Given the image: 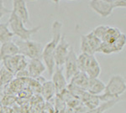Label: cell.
Listing matches in <instances>:
<instances>
[{
    "mask_svg": "<svg viewBox=\"0 0 126 113\" xmlns=\"http://www.w3.org/2000/svg\"><path fill=\"white\" fill-rule=\"evenodd\" d=\"M62 24L60 21L53 22L51 26V33L52 37L50 41H49L43 48V52H42L41 59L43 60L44 64H46V70H48L49 75H52L55 70V61H54V54L56 48L62 38Z\"/></svg>",
    "mask_w": 126,
    "mask_h": 113,
    "instance_id": "6da1fadb",
    "label": "cell"
},
{
    "mask_svg": "<svg viewBox=\"0 0 126 113\" xmlns=\"http://www.w3.org/2000/svg\"><path fill=\"white\" fill-rule=\"evenodd\" d=\"M126 91V81L120 75H112L108 84L105 86L104 92L98 96L99 100L103 102H108L115 99L120 98Z\"/></svg>",
    "mask_w": 126,
    "mask_h": 113,
    "instance_id": "7a4b0ae2",
    "label": "cell"
},
{
    "mask_svg": "<svg viewBox=\"0 0 126 113\" xmlns=\"http://www.w3.org/2000/svg\"><path fill=\"white\" fill-rule=\"evenodd\" d=\"M9 27L15 36H17L18 39L22 40H29L31 39L32 35L36 34L40 29V26L28 29L20 18L18 17L15 13L11 12L9 18Z\"/></svg>",
    "mask_w": 126,
    "mask_h": 113,
    "instance_id": "3957f363",
    "label": "cell"
},
{
    "mask_svg": "<svg viewBox=\"0 0 126 113\" xmlns=\"http://www.w3.org/2000/svg\"><path fill=\"white\" fill-rule=\"evenodd\" d=\"M79 71L85 72L90 79L98 78L101 74V67L97 58L93 54L81 53L78 56Z\"/></svg>",
    "mask_w": 126,
    "mask_h": 113,
    "instance_id": "277c9868",
    "label": "cell"
},
{
    "mask_svg": "<svg viewBox=\"0 0 126 113\" xmlns=\"http://www.w3.org/2000/svg\"><path fill=\"white\" fill-rule=\"evenodd\" d=\"M19 49V54L24 57L32 59H41L43 52V44L34 40H22L17 39L14 41Z\"/></svg>",
    "mask_w": 126,
    "mask_h": 113,
    "instance_id": "5b68a950",
    "label": "cell"
},
{
    "mask_svg": "<svg viewBox=\"0 0 126 113\" xmlns=\"http://www.w3.org/2000/svg\"><path fill=\"white\" fill-rule=\"evenodd\" d=\"M3 66L7 70L11 72L14 75H15L18 72L21 70H26L28 65L27 58L20 54L10 55L4 58L2 61Z\"/></svg>",
    "mask_w": 126,
    "mask_h": 113,
    "instance_id": "8992f818",
    "label": "cell"
},
{
    "mask_svg": "<svg viewBox=\"0 0 126 113\" xmlns=\"http://www.w3.org/2000/svg\"><path fill=\"white\" fill-rule=\"evenodd\" d=\"M101 44L102 41L93 33V31L81 36L80 50L82 53L94 55L98 52Z\"/></svg>",
    "mask_w": 126,
    "mask_h": 113,
    "instance_id": "52a82bcc",
    "label": "cell"
},
{
    "mask_svg": "<svg viewBox=\"0 0 126 113\" xmlns=\"http://www.w3.org/2000/svg\"><path fill=\"white\" fill-rule=\"evenodd\" d=\"M70 44L66 41L65 35H62L57 44L54 54V61L56 67L62 68L70 50Z\"/></svg>",
    "mask_w": 126,
    "mask_h": 113,
    "instance_id": "ba28073f",
    "label": "cell"
},
{
    "mask_svg": "<svg viewBox=\"0 0 126 113\" xmlns=\"http://www.w3.org/2000/svg\"><path fill=\"white\" fill-rule=\"evenodd\" d=\"M63 66L65 69V77H66L67 82H69L71 79L73 77V75L79 71L78 65V55L72 47L70 48L68 55Z\"/></svg>",
    "mask_w": 126,
    "mask_h": 113,
    "instance_id": "9c48e42d",
    "label": "cell"
},
{
    "mask_svg": "<svg viewBox=\"0 0 126 113\" xmlns=\"http://www.w3.org/2000/svg\"><path fill=\"white\" fill-rule=\"evenodd\" d=\"M89 6L93 11L103 18H107L113 13V3L108 0H91Z\"/></svg>",
    "mask_w": 126,
    "mask_h": 113,
    "instance_id": "30bf717a",
    "label": "cell"
},
{
    "mask_svg": "<svg viewBox=\"0 0 126 113\" xmlns=\"http://www.w3.org/2000/svg\"><path fill=\"white\" fill-rule=\"evenodd\" d=\"M126 45V35L122 33L120 36L112 44L103 43L100 46L98 52L104 54H112L115 53H119L123 50Z\"/></svg>",
    "mask_w": 126,
    "mask_h": 113,
    "instance_id": "8fae6325",
    "label": "cell"
},
{
    "mask_svg": "<svg viewBox=\"0 0 126 113\" xmlns=\"http://www.w3.org/2000/svg\"><path fill=\"white\" fill-rule=\"evenodd\" d=\"M52 83L54 84L56 90V94H62L67 89L68 82L65 75L62 72V68L55 67V70L52 74Z\"/></svg>",
    "mask_w": 126,
    "mask_h": 113,
    "instance_id": "7c38bea8",
    "label": "cell"
},
{
    "mask_svg": "<svg viewBox=\"0 0 126 113\" xmlns=\"http://www.w3.org/2000/svg\"><path fill=\"white\" fill-rule=\"evenodd\" d=\"M29 74V77L37 79L41 76V75L46 71V67L41 59H32L28 61V65L26 68Z\"/></svg>",
    "mask_w": 126,
    "mask_h": 113,
    "instance_id": "4fadbf2b",
    "label": "cell"
},
{
    "mask_svg": "<svg viewBox=\"0 0 126 113\" xmlns=\"http://www.w3.org/2000/svg\"><path fill=\"white\" fill-rule=\"evenodd\" d=\"M13 9L12 12L22 19L24 25L30 24V13L25 0H12Z\"/></svg>",
    "mask_w": 126,
    "mask_h": 113,
    "instance_id": "5bb4252c",
    "label": "cell"
},
{
    "mask_svg": "<svg viewBox=\"0 0 126 113\" xmlns=\"http://www.w3.org/2000/svg\"><path fill=\"white\" fill-rule=\"evenodd\" d=\"M105 85L98 78L89 79L88 86L87 88V92L93 96H100L104 92Z\"/></svg>",
    "mask_w": 126,
    "mask_h": 113,
    "instance_id": "9a60e30c",
    "label": "cell"
},
{
    "mask_svg": "<svg viewBox=\"0 0 126 113\" xmlns=\"http://www.w3.org/2000/svg\"><path fill=\"white\" fill-rule=\"evenodd\" d=\"M89 78L87 76V75L85 72L82 71H78V73H76L73 75V77L71 79L69 84L72 85L74 86L82 89V90H86L87 91V88L88 86V82H89Z\"/></svg>",
    "mask_w": 126,
    "mask_h": 113,
    "instance_id": "2e32d148",
    "label": "cell"
},
{
    "mask_svg": "<svg viewBox=\"0 0 126 113\" xmlns=\"http://www.w3.org/2000/svg\"><path fill=\"white\" fill-rule=\"evenodd\" d=\"M19 54V49L14 41H10L5 44H2L0 46V62L4 58L10 55Z\"/></svg>",
    "mask_w": 126,
    "mask_h": 113,
    "instance_id": "e0dca14e",
    "label": "cell"
},
{
    "mask_svg": "<svg viewBox=\"0 0 126 113\" xmlns=\"http://www.w3.org/2000/svg\"><path fill=\"white\" fill-rule=\"evenodd\" d=\"M122 32L119 30V29H118L116 27H112V26L108 25L102 39H101V41L103 43L112 44L120 36Z\"/></svg>",
    "mask_w": 126,
    "mask_h": 113,
    "instance_id": "ac0fdd59",
    "label": "cell"
},
{
    "mask_svg": "<svg viewBox=\"0 0 126 113\" xmlns=\"http://www.w3.org/2000/svg\"><path fill=\"white\" fill-rule=\"evenodd\" d=\"M14 37L15 35L10 30L8 22L0 24V43L1 44L13 41Z\"/></svg>",
    "mask_w": 126,
    "mask_h": 113,
    "instance_id": "d6986e66",
    "label": "cell"
},
{
    "mask_svg": "<svg viewBox=\"0 0 126 113\" xmlns=\"http://www.w3.org/2000/svg\"><path fill=\"white\" fill-rule=\"evenodd\" d=\"M41 93L46 100H50L56 94V90L52 81L45 80L41 84Z\"/></svg>",
    "mask_w": 126,
    "mask_h": 113,
    "instance_id": "ffe728a7",
    "label": "cell"
},
{
    "mask_svg": "<svg viewBox=\"0 0 126 113\" xmlns=\"http://www.w3.org/2000/svg\"><path fill=\"white\" fill-rule=\"evenodd\" d=\"M14 75L7 70L3 66L0 69V87L9 84L14 78Z\"/></svg>",
    "mask_w": 126,
    "mask_h": 113,
    "instance_id": "44dd1931",
    "label": "cell"
},
{
    "mask_svg": "<svg viewBox=\"0 0 126 113\" xmlns=\"http://www.w3.org/2000/svg\"><path fill=\"white\" fill-rule=\"evenodd\" d=\"M12 12V10H10L4 6V3H3V0H0V19L3 17L6 14H10Z\"/></svg>",
    "mask_w": 126,
    "mask_h": 113,
    "instance_id": "7402d4cb",
    "label": "cell"
},
{
    "mask_svg": "<svg viewBox=\"0 0 126 113\" xmlns=\"http://www.w3.org/2000/svg\"><path fill=\"white\" fill-rule=\"evenodd\" d=\"M113 7L126 8V0H116L115 2H113Z\"/></svg>",
    "mask_w": 126,
    "mask_h": 113,
    "instance_id": "603a6c76",
    "label": "cell"
},
{
    "mask_svg": "<svg viewBox=\"0 0 126 113\" xmlns=\"http://www.w3.org/2000/svg\"><path fill=\"white\" fill-rule=\"evenodd\" d=\"M52 1H53L55 3H56V4H58V3H60V0H52Z\"/></svg>",
    "mask_w": 126,
    "mask_h": 113,
    "instance_id": "cb8c5ba5",
    "label": "cell"
},
{
    "mask_svg": "<svg viewBox=\"0 0 126 113\" xmlns=\"http://www.w3.org/2000/svg\"><path fill=\"white\" fill-rule=\"evenodd\" d=\"M30 1H35V0H30Z\"/></svg>",
    "mask_w": 126,
    "mask_h": 113,
    "instance_id": "d4e9b609",
    "label": "cell"
},
{
    "mask_svg": "<svg viewBox=\"0 0 126 113\" xmlns=\"http://www.w3.org/2000/svg\"><path fill=\"white\" fill-rule=\"evenodd\" d=\"M100 113H103V112H100Z\"/></svg>",
    "mask_w": 126,
    "mask_h": 113,
    "instance_id": "484cf974",
    "label": "cell"
}]
</instances>
